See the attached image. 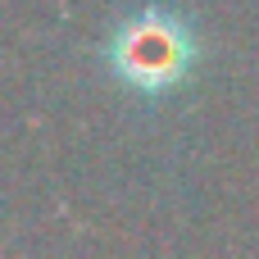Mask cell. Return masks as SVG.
Returning a JSON list of instances; mask_svg holds the SVG:
<instances>
[{"label": "cell", "mask_w": 259, "mask_h": 259, "mask_svg": "<svg viewBox=\"0 0 259 259\" xmlns=\"http://www.w3.org/2000/svg\"><path fill=\"white\" fill-rule=\"evenodd\" d=\"M200 59V46H196V32L182 14L173 9H137L127 14L114 32H109V46H105V64H109V77L118 87H127L132 96H168L178 91L191 68Z\"/></svg>", "instance_id": "obj_1"}]
</instances>
